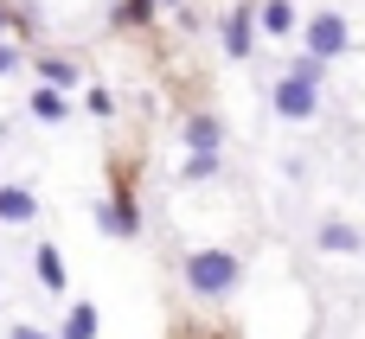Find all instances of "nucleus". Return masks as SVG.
Here are the masks:
<instances>
[{"label": "nucleus", "mask_w": 365, "mask_h": 339, "mask_svg": "<svg viewBox=\"0 0 365 339\" xmlns=\"http://www.w3.org/2000/svg\"><path fill=\"white\" fill-rule=\"evenodd\" d=\"M237 282H244V263H237L231 250H192V256H186V288H192V295L218 301V295H231Z\"/></svg>", "instance_id": "obj_1"}, {"label": "nucleus", "mask_w": 365, "mask_h": 339, "mask_svg": "<svg viewBox=\"0 0 365 339\" xmlns=\"http://www.w3.org/2000/svg\"><path fill=\"white\" fill-rule=\"evenodd\" d=\"M269 103H276V115H282V122H308V115L321 109V83H308L302 71H282V77H276V90H269Z\"/></svg>", "instance_id": "obj_2"}, {"label": "nucleus", "mask_w": 365, "mask_h": 339, "mask_svg": "<svg viewBox=\"0 0 365 339\" xmlns=\"http://www.w3.org/2000/svg\"><path fill=\"white\" fill-rule=\"evenodd\" d=\"M302 38H308L314 58H346V51H353V32H346L340 13H314V19L302 26Z\"/></svg>", "instance_id": "obj_3"}, {"label": "nucleus", "mask_w": 365, "mask_h": 339, "mask_svg": "<svg viewBox=\"0 0 365 339\" xmlns=\"http://www.w3.org/2000/svg\"><path fill=\"white\" fill-rule=\"evenodd\" d=\"M257 26H263V19H257L250 6H237V13L225 19V51H231V58H250V51H257Z\"/></svg>", "instance_id": "obj_4"}, {"label": "nucleus", "mask_w": 365, "mask_h": 339, "mask_svg": "<svg viewBox=\"0 0 365 339\" xmlns=\"http://www.w3.org/2000/svg\"><path fill=\"white\" fill-rule=\"evenodd\" d=\"M218 141H225V122L218 115H192L186 122V147L192 154H218Z\"/></svg>", "instance_id": "obj_5"}, {"label": "nucleus", "mask_w": 365, "mask_h": 339, "mask_svg": "<svg viewBox=\"0 0 365 339\" xmlns=\"http://www.w3.org/2000/svg\"><path fill=\"white\" fill-rule=\"evenodd\" d=\"M96 224L109 237H135V205L128 199H109V205H96Z\"/></svg>", "instance_id": "obj_6"}, {"label": "nucleus", "mask_w": 365, "mask_h": 339, "mask_svg": "<svg viewBox=\"0 0 365 339\" xmlns=\"http://www.w3.org/2000/svg\"><path fill=\"white\" fill-rule=\"evenodd\" d=\"M0 218H6V224H32V218H38V199L19 192V186H0Z\"/></svg>", "instance_id": "obj_7"}, {"label": "nucleus", "mask_w": 365, "mask_h": 339, "mask_svg": "<svg viewBox=\"0 0 365 339\" xmlns=\"http://www.w3.org/2000/svg\"><path fill=\"white\" fill-rule=\"evenodd\" d=\"M83 71L71 64V58H38V83H51V90H71Z\"/></svg>", "instance_id": "obj_8"}, {"label": "nucleus", "mask_w": 365, "mask_h": 339, "mask_svg": "<svg viewBox=\"0 0 365 339\" xmlns=\"http://www.w3.org/2000/svg\"><path fill=\"white\" fill-rule=\"evenodd\" d=\"M257 19H263V32H276V38H289V32H295V6H289V0H263V13H257Z\"/></svg>", "instance_id": "obj_9"}, {"label": "nucleus", "mask_w": 365, "mask_h": 339, "mask_svg": "<svg viewBox=\"0 0 365 339\" xmlns=\"http://www.w3.org/2000/svg\"><path fill=\"white\" fill-rule=\"evenodd\" d=\"M32 115H38V122H64V90L38 83V90H32Z\"/></svg>", "instance_id": "obj_10"}, {"label": "nucleus", "mask_w": 365, "mask_h": 339, "mask_svg": "<svg viewBox=\"0 0 365 339\" xmlns=\"http://www.w3.org/2000/svg\"><path fill=\"white\" fill-rule=\"evenodd\" d=\"M32 263H38V282H45V288H64V256H58L51 244H38V256H32Z\"/></svg>", "instance_id": "obj_11"}, {"label": "nucleus", "mask_w": 365, "mask_h": 339, "mask_svg": "<svg viewBox=\"0 0 365 339\" xmlns=\"http://www.w3.org/2000/svg\"><path fill=\"white\" fill-rule=\"evenodd\" d=\"M64 339H96V308H90V301L64 314Z\"/></svg>", "instance_id": "obj_12"}, {"label": "nucleus", "mask_w": 365, "mask_h": 339, "mask_svg": "<svg viewBox=\"0 0 365 339\" xmlns=\"http://www.w3.org/2000/svg\"><path fill=\"white\" fill-rule=\"evenodd\" d=\"M321 250H359V231H346V224H321Z\"/></svg>", "instance_id": "obj_13"}, {"label": "nucleus", "mask_w": 365, "mask_h": 339, "mask_svg": "<svg viewBox=\"0 0 365 339\" xmlns=\"http://www.w3.org/2000/svg\"><path fill=\"white\" fill-rule=\"evenodd\" d=\"M212 173H218V154H192V160H186V173H180V179H212Z\"/></svg>", "instance_id": "obj_14"}, {"label": "nucleus", "mask_w": 365, "mask_h": 339, "mask_svg": "<svg viewBox=\"0 0 365 339\" xmlns=\"http://www.w3.org/2000/svg\"><path fill=\"white\" fill-rule=\"evenodd\" d=\"M0 71H19V51L13 45H0Z\"/></svg>", "instance_id": "obj_15"}, {"label": "nucleus", "mask_w": 365, "mask_h": 339, "mask_svg": "<svg viewBox=\"0 0 365 339\" xmlns=\"http://www.w3.org/2000/svg\"><path fill=\"white\" fill-rule=\"evenodd\" d=\"M13 339H38V333H32V327H13Z\"/></svg>", "instance_id": "obj_16"}, {"label": "nucleus", "mask_w": 365, "mask_h": 339, "mask_svg": "<svg viewBox=\"0 0 365 339\" xmlns=\"http://www.w3.org/2000/svg\"><path fill=\"white\" fill-rule=\"evenodd\" d=\"M160 6H173V0H160Z\"/></svg>", "instance_id": "obj_17"}, {"label": "nucleus", "mask_w": 365, "mask_h": 339, "mask_svg": "<svg viewBox=\"0 0 365 339\" xmlns=\"http://www.w3.org/2000/svg\"><path fill=\"white\" fill-rule=\"evenodd\" d=\"M0 26H6V13H0Z\"/></svg>", "instance_id": "obj_18"}]
</instances>
